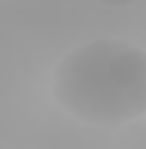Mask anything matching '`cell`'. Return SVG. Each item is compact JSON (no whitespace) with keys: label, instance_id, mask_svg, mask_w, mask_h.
<instances>
[{"label":"cell","instance_id":"cell-1","mask_svg":"<svg viewBox=\"0 0 146 149\" xmlns=\"http://www.w3.org/2000/svg\"><path fill=\"white\" fill-rule=\"evenodd\" d=\"M52 95L77 120L123 126L146 115V49L97 37L72 49L52 72Z\"/></svg>","mask_w":146,"mask_h":149},{"label":"cell","instance_id":"cell-2","mask_svg":"<svg viewBox=\"0 0 146 149\" xmlns=\"http://www.w3.org/2000/svg\"><path fill=\"white\" fill-rule=\"evenodd\" d=\"M97 3H103V6H132L138 0H97Z\"/></svg>","mask_w":146,"mask_h":149},{"label":"cell","instance_id":"cell-3","mask_svg":"<svg viewBox=\"0 0 146 149\" xmlns=\"http://www.w3.org/2000/svg\"><path fill=\"white\" fill-rule=\"evenodd\" d=\"M3 149H15V146H3Z\"/></svg>","mask_w":146,"mask_h":149}]
</instances>
